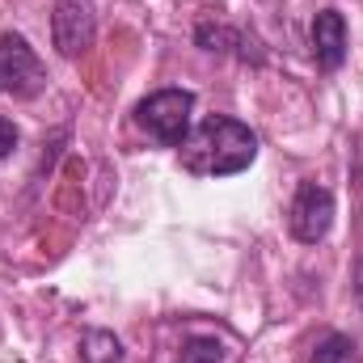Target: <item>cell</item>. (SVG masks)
Here are the masks:
<instances>
[{"mask_svg": "<svg viewBox=\"0 0 363 363\" xmlns=\"http://www.w3.org/2000/svg\"><path fill=\"white\" fill-rule=\"evenodd\" d=\"M258 157V135L228 118V114H207L186 140H182V169L194 178H233L245 174Z\"/></svg>", "mask_w": 363, "mask_h": 363, "instance_id": "6da1fadb", "label": "cell"}, {"mask_svg": "<svg viewBox=\"0 0 363 363\" xmlns=\"http://www.w3.org/2000/svg\"><path fill=\"white\" fill-rule=\"evenodd\" d=\"M135 123L157 135L161 144L169 148H182V140L194 131V93L190 89H157L148 93L140 106H135Z\"/></svg>", "mask_w": 363, "mask_h": 363, "instance_id": "7a4b0ae2", "label": "cell"}, {"mask_svg": "<svg viewBox=\"0 0 363 363\" xmlns=\"http://www.w3.org/2000/svg\"><path fill=\"white\" fill-rule=\"evenodd\" d=\"M43 85H47V72L34 47L21 34H0V93L34 97Z\"/></svg>", "mask_w": 363, "mask_h": 363, "instance_id": "3957f363", "label": "cell"}, {"mask_svg": "<svg viewBox=\"0 0 363 363\" xmlns=\"http://www.w3.org/2000/svg\"><path fill=\"white\" fill-rule=\"evenodd\" d=\"M97 34V13L93 0H55L51 9V43L64 60H77L93 47Z\"/></svg>", "mask_w": 363, "mask_h": 363, "instance_id": "277c9868", "label": "cell"}, {"mask_svg": "<svg viewBox=\"0 0 363 363\" xmlns=\"http://www.w3.org/2000/svg\"><path fill=\"white\" fill-rule=\"evenodd\" d=\"M287 224H291V237L304 241V245H317L325 241L330 224H334V194L317 182H304L291 199V211H287Z\"/></svg>", "mask_w": 363, "mask_h": 363, "instance_id": "5b68a950", "label": "cell"}, {"mask_svg": "<svg viewBox=\"0 0 363 363\" xmlns=\"http://www.w3.org/2000/svg\"><path fill=\"white\" fill-rule=\"evenodd\" d=\"M313 60L325 72L342 68V60H347V21H342L338 9H321L313 17Z\"/></svg>", "mask_w": 363, "mask_h": 363, "instance_id": "8992f818", "label": "cell"}, {"mask_svg": "<svg viewBox=\"0 0 363 363\" xmlns=\"http://www.w3.org/2000/svg\"><path fill=\"white\" fill-rule=\"evenodd\" d=\"M81 363H123V342L106 330H89L81 342Z\"/></svg>", "mask_w": 363, "mask_h": 363, "instance_id": "52a82bcc", "label": "cell"}, {"mask_svg": "<svg viewBox=\"0 0 363 363\" xmlns=\"http://www.w3.org/2000/svg\"><path fill=\"white\" fill-rule=\"evenodd\" d=\"M178 363H224V342L220 338H190L182 347Z\"/></svg>", "mask_w": 363, "mask_h": 363, "instance_id": "ba28073f", "label": "cell"}, {"mask_svg": "<svg viewBox=\"0 0 363 363\" xmlns=\"http://www.w3.org/2000/svg\"><path fill=\"white\" fill-rule=\"evenodd\" d=\"M313 363H355V347H351V338H347V334H330V338L317 347Z\"/></svg>", "mask_w": 363, "mask_h": 363, "instance_id": "9c48e42d", "label": "cell"}, {"mask_svg": "<svg viewBox=\"0 0 363 363\" xmlns=\"http://www.w3.org/2000/svg\"><path fill=\"white\" fill-rule=\"evenodd\" d=\"M194 38H199V47H203V51H228V47L237 43V34H233L228 26H207V21L194 30Z\"/></svg>", "mask_w": 363, "mask_h": 363, "instance_id": "30bf717a", "label": "cell"}, {"mask_svg": "<svg viewBox=\"0 0 363 363\" xmlns=\"http://www.w3.org/2000/svg\"><path fill=\"white\" fill-rule=\"evenodd\" d=\"M13 148H17V127H13V118L0 114V161H4Z\"/></svg>", "mask_w": 363, "mask_h": 363, "instance_id": "8fae6325", "label": "cell"}, {"mask_svg": "<svg viewBox=\"0 0 363 363\" xmlns=\"http://www.w3.org/2000/svg\"><path fill=\"white\" fill-rule=\"evenodd\" d=\"M355 300H359V308H363V262L355 267Z\"/></svg>", "mask_w": 363, "mask_h": 363, "instance_id": "7c38bea8", "label": "cell"}]
</instances>
